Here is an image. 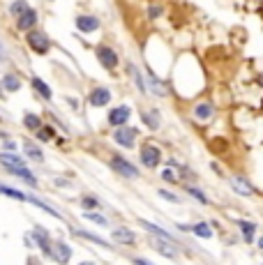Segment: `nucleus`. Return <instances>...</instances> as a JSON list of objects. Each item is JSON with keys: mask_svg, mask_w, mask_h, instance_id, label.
I'll list each match as a JSON object with an SVG mask.
<instances>
[{"mask_svg": "<svg viewBox=\"0 0 263 265\" xmlns=\"http://www.w3.org/2000/svg\"><path fill=\"white\" fill-rule=\"evenodd\" d=\"M217 102L210 97V95H201V97H196L192 104H189V118L194 120L196 125H212L217 120Z\"/></svg>", "mask_w": 263, "mask_h": 265, "instance_id": "nucleus-1", "label": "nucleus"}, {"mask_svg": "<svg viewBox=\"0 0 263 265\" xmlns=\"http://www.w3.org/2000/svg\"><path fill=\"white\" fill-rule=\"evenodd\" d=\"M139 164L146 171H155L164 164V150L157 146L155 141H143L139 146Z\"/></svg>", "mask_w": 263, "mask_h": 265, "instance_id": "nucleus-2", "label": "nucleus"}, {"mask_svg": "<svg viewBox=\"0 0 263 265\" xmlns=\"http://www.w3.org/2000/svg\"><path fill=\"white\" fill-rule=\"evenodd\" d=\"M113 143L115 146L125 148V150H134L136 146H139V139H141V129L134 125H125V127H118V129H113Z\"/></svg>", "mask_w": 263, "mask_h": 265, "instance_id": "nucleus-3", "label": "nucleus"}, {"mask_svg": "<svg viewBox=\"0 0 263 265\" xmlns=\"http://www.w3.org/2000/svg\"><path fill=\"white\" fill-rule=\"evenodd\" d=\"M108 166L113 168V173H118V175L125 178V180H139L141 178V168H139L134 161H129L127 157H122V155H111Z\"/></svg>", "mask_w": 263, "mask_h": 265, "instance_id": "nucleus-4", "label": "nucleus"}, {"mask_svg": "<svg viewBox=\"0 0 263 265\" xmlns=\"http://www.w3.org/2000/svg\"><path fill=\"white\" fill-rule=\"evenodd\" d=\"M146 86H148L150 97H157V100H166V97H171L169 81L159 79V74H157L155 69H150V67H146Z\"/></svg>", "mask_w": 263, "mask_h": 265, "instance_id": "nucleus-5", "label": "nucleus"}, {"mask_svg": "<svg viewBox=\"0 0 263 265\" xmlns=\"http://www.w3.org/2000/svg\"><path fill=\"white\" fill-rule=\"evenodd\" d=\"M229 187L233 189V194H238V196H243V199H257L259 189L254 187V182H252L247 175H240V173H233V175H229Z\"/></svg>", "mask_w": 263, "mask_h": 265, "instance_id": "nucleus-6", "label": "nucleus"}, {"mask_svg": "<svg viewBox=\"0 0 263 265\" xmlns=\"http://www.w3.org/2000/svg\"><path fill=\"white\" fill-rule=\"evenodd\" d=\"M95 55L100 60V65L106 69V72H115L118 67H120V55L115 51L113 47H108V44H97L95 47Z\"/></svg>", "mask_w": 263, "mask_h": 265, "instance_id": "nucleus-7", "label": "nucleus"}, {"mask_svg": "<svg viewBox=\"0 0 263 265\" xmlns=\"http://www.w3.org/2000/svg\"><path fill=\"white\" fill-rule=\"evenodd\" d=\"M139 226H141L143 231L148 233L150 238H157V240H166V242H173V245L182 247L180 238H178V235H175V233L166 231V228H164V226L155 224V221H148V219H139Z\"/></svg>", "mask_w": 263, "mask_h": 265, "instance_id": "nucleus-8", "label": "nucleus"}, {"mask_svg": "<svg viewBox=\"0 0 263 265\" xmlns=\"http://www.w3.org/2000/svg\"><path fill=\"white\" fill-rule=\"evenodd\" d=\"M175 228H178V231L192 233V235L199 238V240H212L215 238V228H212V224L206 221V219H199V221H192V224H175Z\"/></svg>", "mask_w": 263, "mask_h": 265, "instance_id": "nucleus-9", "label": "nucleus"}, {"mask_svg": "<svg viewBox=\"0 0 263 265\" xmlns=\"http://www.w3.org/2000/svg\"><path fill=\"white\" fill-rule=\"evenodd\" d=\"M139 118H141L143 127H146L148 132H159L164 127V115L157 106H146V108H141V111H139Z\"/></svg>", "mask_w": 263, "mask_h": 265, "instance_id": "nucleus-10", "label": "nucleus"}, {"mask_svg": "<svg viewBox=\"0 0 263 265\" xmlns=\"http://www.w3.org/2000/svg\"><path fill=\"white\" fill-rule=\"evenodd\" d=\"M0 164L5 166L7 171H12V173H16V175H21V178L26 180V182L35 185L33 173H30L26 166H23V159H19L16 155H0Z\"/></svg>", "mask_w": 263, "mask_h": 265, "instance_id": "nucleus-11", "label": "nucleus"}, {"mask_svg": "<svg viewBox=\"0 0 263 265\" xmlns=\"http://www.w3.org/2000/svg\"><path fill=\"white\" fill-rule=\"evenodd\" d=\"M132 106H127V104H118V106H113L111 111H108V115H106V122H108V127H113V129H118V127H125V125H129V120H132Z\"/></svg>", "mask_w": 263, "mask_h": 265, "instance_id": "nucleus-12", "label": "nucleus"}, {"mask_svg": "<svg viewBox=\"0 0 263 265\" xmlns=\"http://www.w3.org/2000/svg\"><path fill=\"white\" fill-rule=\"evenodd\" d=\"M150 247H153L159 256H164V259H169V261H178L182 256V247L173 245V242H166V240L150 238Z\"/></svg>", "mask_w": 263, "mask_h": 265, "instance_id": "nucleus-13", "label": "nucleus"}, {"mask_svg": "<svg viewBox=\"0 0 263 265\" xmlns=\"http://www.w3.org/2000/svg\"><path fill=\"white\" fill-rule=\"evenodd\" d=\"M236 226H238V233H240V240H243L247 247L257 242V238H259L257 221H252V219H238Z\"/></svg>", "mask_w": 263, "mask_h": 265, "instance_id": "nucleus-14", "label": "nucleus"}, {"mask_svg": "<svg viewBox=\"0 0 263 265\" xmlns=\"http://www.w3.org/2000/svg\"><path fill=\"white\" fill-rule=\"evenodd\" d=\"M111 100H113V93L106 86H95L88 95V104L93 108H104V106L111 104Z\"/></svg>", "mask_w": 263, "mask_h": 265, "instance_id": "nucleus-15", "label": "nucleus"}, {"mask_svg": "<svg viewBox=\"0 0 263 265\" xmlns=\"http://www.w3.org/2000/svg\"><path fill=\"white\" fill-rule=\"evenodd\" d=\"M125 69H127L129 79H132V83H134L136 90H139V93H141L143 97H148V86H146V72H143V69H141L139 65H136V62H132V60H127Z\"/></svg>", "mask_w": 263, "mask_h": 265, "instance_id": "nucleus-16", "label": "nucleus"}, {"mask_svg": "<svg viewBox=\"0 0 263 265\" xmlns=\"http://www.w3.org/2000/svg\"><path fill=\"white\" fill-rule=\"evenodd\" d=\"M111 238H113L115 245H120V247H136V242H139V235H136L129 226H118V228H113Z\"/></svg>", "mask_w": 263, "mask_h": 265, "instance_id": "nucleus-17", "label": "nucleus"}, {"mask_svg": "<svg viewBox=\"0 0 263 265\" xmlns=\"http://www.w3.org/2000/svg\"><path fill=\"white\" fill-rule=\"evenodd\" d=\"M28 44H30V49L35 53H47L51 49V40L42 30H30L28 33Z\"/></svg>", "mask_w": 263, "mask_h": 265, "instance_id": "nucleus-18", "label": "nucleus"}, {"mask_svg": "<svg viewBox=\"0 0 263 265\" xmlns=\"http://www.w3.org/2000/svg\"><path fill=\"white\" fill-rule=\"evenodd\" d=\"M185 194H187V196H189L192 201H196L199 206H203V208L212 206V199H210L208 194L203 192V189H201L199 185H194V182H185Z\"/></svg>", "mask_w": 263, "mask_h": 265, "instance_id": "nucleus-19", "label": "nucleus"}, {"mask_svg": "<svg viewBox=\"0 0 263 265\" xmlns=\"http://www.w3.org/2000/svg\"><path fill=\"white\" fill-rule=\"evenodd\" d=\"M100 19L93 16V14H81V16H76V28L81 30V33L90 35V33H97L100 30Z\"/></svg>", "mask_w": 263, "mask_h": 265, "instance_id": "nucleus-20", "label": "nucleus"}, {"mask_svg": "<svg viewBox=\"0 0 263 265\" xmlns=\"http://www.w3.org/2000/svg\"><path fill=\"white\" fill-rule=\"evenodd\" d=\"M51 256L60 265H65L72 259V249H69V245H65V242H53V245H51Z\"/></svg>", "mask_w": 263, "mask_h": 265, "instance_id": "nucleus-21", "label": "nucleus"}, {"mask_svg": "<svg viewBox=\"0 0 263 265\" xmlns=\"http://www.w3.org/2000/svg\"><path fill=\"white\" fill-rule=\"evenodd\" d=\"M157 196L162 201H166V203H173V206H182V203H185V196H180L173 187H159V189H157Z\"/></svg>", "mask_w": 263, "mask_h": 265, "instance_id": "nucleus-22", "label": "nucleus"}, {"mask_svg": "<svg viewBox=\"0 0 263 265\" xmlns=\"http://www.w3.org/2000/svg\"><path fill=\"white\" fill-rule=\"evenodd\" d=\"M74 235H76V238H83V240H88V242H93V245H100V247H104V249H111V242H108V240L100 238V235H95V233H90V231H81V228H76V231H74Z\"/></svg>", "mask_w": 263, "mask_h": 265, "instance_id": "nucleus-23", "label": "nucleus"}, {"mask_svg": "<svg viewBox=\"0 0 263 265\" xmlns=\"http://www.w3.org/2000/svg\"><path fill=\"white\" fill-rule=\"evenodd\" d=\"M159 178H162L164 185H169V187H175V185H180V182H182L180 173L175 171V168H171V166H164L162 173H159Z\"/></svg>", "mask_w": 263, "mask_h": 265, "instance_id": "nucleus-24", "label": "nucleus"}, {"mask_svg": "<svg viewBox=\"0 0 263 265\" xmlns=\"http://www.w3.org/2000/svg\"><path fill=\"white\" fill-rule=\"evenodd\" d=\"M35 23H37V12L28 7L26 12L19 16V30H30V28H35Z\"/></svg>", "mask_w": 263, "mask_h": 265, "instance_id": "nucleus-25", "label": "nucleus"}, {"mask_svg": "<svg viewBox=\"0 0 263 265\" xmlns=\"http://www.w3.org/2000/svg\"><path fill=\"white\" fill-rule=\"evenodd\" d=\"M35 240H37V245L42 247V252L47 254V256H51V242H49V235H47V231L44 228H35Z\"/></svg>", "mask_w": 263, "mask_h": 265, "instance_id": "nucleus-26", "label": "nucleus"}, {"mask_svg": "<svg viewBox=\"0 0 263 265\" xmlns=\"http://www.w3.org/2000/svg\"><path fill=\"white\" fill-rule=\"evenodd\" d=\"M164 12H166V7H164L162 2H150L148 5V19H153V21L162 19Z\"/></svg>", "mask_w": 263, "mask_h": 265, "instance_id": "nucleus-27", "label": "nucleus"}, {"mask_svg": "<svg viewBox=\"0 0 263 265\" xmlns=\"http://www.w3.org/2000/svg\"><path fill=\"white\" fill-rule=\"evenodd\" d=\"M83 217L88 219V221H93V224H97V226H108V217H104V214H100L97 210H90V212H86Z\"/></svg>", "mask_w": 263, "mask_h": 265, "instance_id": "nucleus-28", "label": "nucleus"}, {"mask_svg": "<svg viewBox=\"0 0 263 265\" xmlns=\"http://www.w3.org/2000/svg\"><path fill=\"white\" fill-rule=\"evenodd\" d=\"M33 88L44 97V100H51V88H49L42 79H33Z\"/></svg>", "mask_w": 263, "mask_h": 265, "instance_id": "nucleus-29", "label": "nucleus"}, {"mask_svg": "<svg viewBox=\"0 0 263 265\" xmlns=\"http://www.w3.org/2000/svg\"><path fill=\"white\" fill-rule=\"evenodd\" d=\"M81 206H83V210L86 212H90V210H97V208H100V201L95 199V196H83Z\"/></svg>", "mask_w": 263, "mask_h": 265, "instance_id": "nucleus-30", "label": "nucleus"}, {"mask_svg": "<svg viewBox=\"0 0 263 265\" xmlns=\"http://www.w3.org/2000/svg\"><path fill=\"white\" fill-rule=\"evenodd\" d=\"M0 194H7L9 199H16V201H28L26 194L16 192V189H9V187H2V185H0Z\"/></svg>", "mask_w": 263, "mask_h": 265, "instance_id": "nucleus-31", "label": "nucleus"}, {"mask_svg": "<svg viewBox=\"0 0 263 265\" xmlns=\"http://www.w3.org/2000/svg\"><path fill=\"white\" fill-rule=\"evenodd\" d=\"M26 153H28V157H33L35 161H44V155H42V150H40V148H35L33 143H26Z\"/></svg>", "mask_w": 263, "mask_h": 265, "instance_id": "nucleus-32", "label": "nucleus"}, {"mask_svg": "<svg viewBox=\"0 0 263 265\" xmlns=\"http://www.w3.org/2000/svg\"><path fill=\"white\" fill-rule=\"evenodd\" d=\"M2 86L7 88V90H19L21 88V83H19V79H16V76H12V74H9V76H5V81H2Z\"/></svg>", "mask_w": 263, "mask_h": 265, "instance_id": "nucleus-33", "label": "nucleus"}, {"mask_svg": "<svg viewBox=\"0 0 263 265\" xmlns=\"http://www.w3.org/2000/svg\"><path fill=\"white\" fill-rule=\"evenodd\" d=\"M40 125H42V120L37 118V115H33V113H28L26 115V127L28 129H40Z\"/></svg>", "mask_w": 263, "mask_h": 265, "instance_id": "nucleus-34", "label": "nucleus"}, {"mask_svg": "<svg viewBox=\"0 0 263 265\" xmlns=\"http://www.w3.org/2000/svg\"><path fill=\"white\" fill-rule=\"evenodd\" d=\"M26 9H28V5L23 2V0H19V2H14V5H12V12H14V14H19V16L26 12Z\"/></svg>", "mask_w": 263, "mask_h": 265, "instance_id": "nucleus-35", "label": "nucleus"}, {"mask_svg": "<svg viewBox=\"0 0 263 265\" xmlns=\"http://www.w3.org/2000/svg\"><path fill=\"white\" fill-rule=\"evenodd\" d=\"M132 263H134V265H155V263H153V261H148V259H141V256H139V259H132Z\"/></svg>", "mask_w": 263, "mask_h": 265, "instance_id": "nucleus-36", "label": "nucleus"}, {"mask_svg": "<svg viewBox=\"0 0 263 265\" xmlns=\"http://www.w3.org/2000/svg\"><path fill=\"white\" fill-rule=\"evenodd\" d=\"M51 136H53V132H51V129H40V139H42V141L51 139Z\"/></svg>", "mask_w": 263, "mask_h": 265, "instance_id": "nucleus-37", "label": "nucleus"}, {"mask_svg": "<svg viewBox=\"0 0 263 265\" xmlns=\"http://www.w3.org/2000/svg\"><path fill=\"white\" fill-rule=\"evenodd\" d=\"M254 245L259 247V252H263V233H259V238H257V242Z\"/></svg>", "mask_w": 263, "mask_h": 265, "instance_id": "nucleus-38", "label": "nucleus"}, {"mask_svg": "<svg viewBox=\"0 0 263 265\" xmlns=\"http://www.w3.org/2000/svg\"><path fill=\"white\" fill-rule=\"evenodd\" d=\"M79 265H95L93 261H83V263H79Z\"/></svg>", "mask_w": 263, "mask_h": 265, "instance_id": "nucleus-39", "label": "nucleus"}, {"mask_svg": "<svg viewBox=\"0 0 263 265\" xmlns=\"http://www.w3.org/2000/svg\"><path fill=\"white\" fill-rule=\"evenodd\" d=\"M0 95H2V93H0Z\"/></svg>", "mask_w": 263, "mask_h": 265, "instance_id": "nucleus-40", "label": "nucleus"}, {"mask_svg": "<svg viewBox=\"0 0 263 265\" xmlns=\"http://www.w3.org/2000/svg\"><path fill=\"white\" fill-rule=\"evenodd\" d=\"M261 265H263V263H261Z\"/></svg>", "mask_w": 263, "mask_h": 265, "instance_id": "nucleus-41", "label": "nucleus"}]
</instances>
